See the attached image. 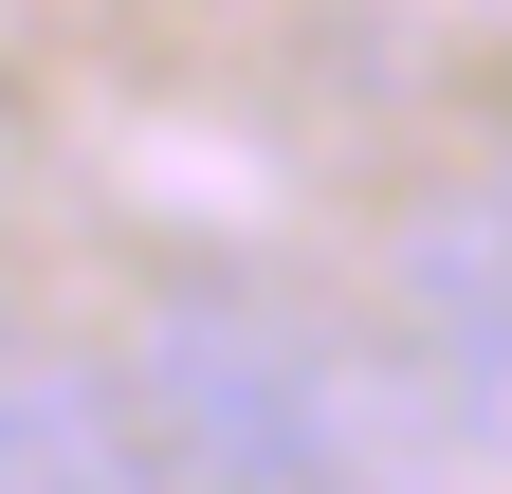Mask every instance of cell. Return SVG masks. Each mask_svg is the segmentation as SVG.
Instances as JSON below:
<instances>
[{"mask_svg":"<svg viewBox=\"0 0 512 494\" xmlns=\"http://www.w3.org/2000/svg\"><path fill=\"white\" fill-rule=\"evenodd\" d=\"M128 403H147V458L165 476H330L348 458L330 366L275 348V330H147L128 348Z\"/></svg>","mask_w":512,"mask_h":494,"instance_id":"obj_1","label":"cell"},{"mask_svg":"<svg viewBox=\"0 0 512 494\" xmlns=\"http://www.w3.org/2000/svg\"><path fill=\"white\" fill-rule=\"evenodd\" d=\"M128 458H147V403L128 385L0 348V494H74V476H128Z\"/></svg>","mask_w":512,"mask_h":494,"instance_id":"obj_2","label":"cell"},{"mask_svg":"<svg viewBox=\"0 0 512 494\" xmlns=\"http://www.w3.org/2000/svg\"><path fill=\"white\" fill-rule=\"evenodd\" d=\"M494 220H512V183H494Z\"/></svg>","mask_w":512,"mask_h":494,"instance_id":"obj_3","label":"cell"}]
</instances>
